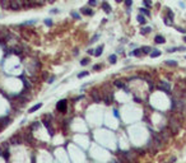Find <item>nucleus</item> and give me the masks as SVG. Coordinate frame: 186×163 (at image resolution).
<instances>
[{
  "instance_id": "obj_1",
  "label": "nucleus",
  "mask_w": 186,
  "mask_h": 163,
  "mask_svg": "<svg viewBox=\"0 0 186 163\" xmlns=\"http://www.w3.org/2000/svg\"><path fill=\"white\" fill-rule=\"evenodd\" d=\"M56 108H57V111H60V112H65L66 111V101L65 99H61V101L57 102Z\"/></svg>"
},
{
  "instance_id": "obj_2",
  "label": "nucleus",
  "mask_w": 186,
  "mask_h": 163,
  "mask_svg": "<svg viewBox=\"0 0 186 163\" xmlns=\"http://www.w3.org/2000/svg\"><path fill=\"white\" fill-rule=\"evenodd\" d=\"M9 8L14 9V10H18V9H20V4H19V1H10Z\"/></svg>"
},
{
  "instance_id": "obj_3",
  "label": "nucleus",
  "mask_w": 186,
  "mask_h": 163,
  "mask_svg": "<svg viewBox=\"0 0 186 163\" xmlns=\"http://www.w3.org/2000/svg\"><path fill=\"white\" fill-rule=\"evenodd\" d=\"M42 107V103H37V105H34L32 108H29V112L32 114V112H34V111H37V110H40V108Z\"/></svg>"
},
{
  "instance_id": "obj_4",
  "label": "nucleus",
  "mask_w": 186,
  "mask_h": 163,
  "mask_svg": "<svg viewBox=\"0 0 186 163\" xmlns=\"http://www.w3.org/2000/svg\"><path fill=\"white\" fill-rule=\"evenodd\" d=\"M154 41H156L157 43H165V37L163 36H156V38H154Z\"/></svg>"
},
{
  "instance_id": "obj_5",
  "label": "nucleus",
  "mask_w": 186,
  "mask_h": 163,
  "mask_svg": "<svg viewBox=\"0 0 186 163\" xmlns=\"http://www.w3.org/2000/svg\"><path fill=\"white\" fill-rule=\"evenodd\" d=\"M19 142H20L19 135H15V136H13V138L10 139V143H12V144H18Z\"/></svg>"
},
{
  "instance_id": "obj_6",
  "label": "nucleus",
  "mask_w": 186,
  "mask_h": 163,
  "mask_svg": "<svg viewBox=\"0 0 186 163\" xmlns=\"http://www.w3.org/2000/svg\"><path fill=\"white\" fill-rule=\"evenodd\" d=\"M102 51H103V46L102 45H101L100 47H97L96 48V52H94V56H100L101 54H102Z\"/></svg>"
},
{
  "instance_id": "obj_7",
  "label": "nucleus",
  "mask_w": 186,
  "mask_h": 163,
  "mask_svg": "<svg viewBox=\"0 0 186 163\" xmlns=\"http://www.w3.org/2000/svg\"><path fill=\"white\" fill-rule=\"evenodd\" d=\"M82 13H83V14H86V15H92L93 14V12L91 10V9H88V8H83Z\"/></svg>"
},
{
  "instance_id": "obj_8",
  "label": "nucleus",
  "mask_w": 186,
  "mask_h": 163,
  "mask_svg": "<svg viewBox=\"0 0 186 163\" xmlns=\"http://www.w3.org/2000/svg\"><path fill=\"white\" fill-rule=\"evenodd\" d=\"M102 8L105 9L106 13H110V12H111V7H110L107 3H102Z\"/></svg>"
},
{
  "instance_id": "obj_9",
  "label": "nucleus",
  "mask_w": 186,
  "mask_h": 163,
  "mask_svg": "<svg viewBox=\"0 0 186 163\" xmlns=\"http://www.w3.org/2000/svg\"><path fill=\"white\" fill-rule=\"evenodd\" d=\"M159 55H161V51H159V50H154L153 52H150V56L152 57H158Z\"/></svg>"
},
{
  "instance_id": "obj_10",
  "label": "nucleus",
  "mask_w": 186,
  "mask_h": 163,
  "mask_svg": "<svg viewBox=\"0 0 186 163\" xmlns=\"http://www.w3.org/2000/svg\"><path fill=\"white\" fill-rule=\"evenodd\" d=\"M138 22H139V23H141V24H145V23H147V20H145V18H144L143 15H138Z\"/></svg>"
},
{
  "instance_id": "obj_11",
  "label": "nucleus",
  "mask_w": 186,
  "mask_h": 163,
  "mask_svg": "<svg viewBox=\"0 0 186 163\" xmlns=\"http://www.w3.org/2000/svg\"><path fill=\"white\" fill-rule=\"evenodd\" d=\"M108 60H110V62H111V64H115V62H116V55H110Z\"/></svg>"
},
{
  "instance_id": "obj_12",
  "label": "nucleus",
  "mask_w": 186,
  "mask_h": 163,
  "mask_svg": "<svg viewBox=\"0 0 186 163\" xmlns=\"http://www.w3.org/2000/svg\"><path fill=\"white\" fill-rule=\"evenodd\" d=\"M115 85H116V87H119V88H122V87H124V83H122L121 80H116V82H115Z\"/></svg>"
},
{
  "instance_id": "obj_13",
  "label": "nucleus",
  "mask_w": 186,
  "mask_h": 163,
  "mask_svg": "<svg viewBox=\"0 0 186 163\" xmlns=\"http://www.w3.org/2000/svg\"><path fill=\"white\" fill-rule=\"evenodd\" d=\"M88 74H89L88 71H83V73H79V74H78V78H79V79H80V78H84V76H87Z\"/></svg>"
},
{
  "instance_id": "obj_14",
  "label": "nucleus",
  "mask_w": 186,
  "mask_h": 163,
  "mask_svg": "<svg viewBox=\"0 0 186 163\" xmlns=\"http://www.w3.org/2000/svg\"><path fill=\"white\" fill-rule=\"evenodd\" d=\"M166 64H167V65L176 66V65H177V62H176V61H173V60H167V61H166Z\"/></svg>"
},
{
  "instance_id": "obj_15",
  "label": "nucleus",
  "mask_w": 186,
  "mask_h": 163,
  "mask_svg": "<svg viewBox=\"0 0 186 163\" xmlns=\"http://www.w3.org/2000/svg\"><path fill=\"white\" fill-rule=\"evenodd\" d=\"M140 12H141V13H143V14H145V15H148V17L150 15V13L148 12V9H145V8H141V9H140Z\"/></svg>"
},
{
  "instance_id": "obj_16",
  "label": "nucleus",
  "mask_w": 186,
  "mask_h": 163,
  "mask_svg": "<svg viewBox=\"0 0 186 163\" xmlns=\"http://www.w3.org/2000/svg\"><path fill=\"white\" fill-rule=\"evenodd\" d=\"M141 51H143L144 54H149V51H150V47H148V46H144V47H141Z\"/></svg>"
},
{
  "instance_id": "obj_17",
  "label": "nucleus",
  "mask_w": 186,
  "mask_h": 163,
  "mask_svg": "<svg viewBox=\"0 0 186 163\" xmlns=\"http://www.w3.org/2000/svg\"><path fill=\"white\" fill-rule=\"evenodd\" d=\"M161 88H165L166 90H168L170 89V84L168 83H161Z\"/></svg>"
},
{
  "instance_id": "obj_18",
  "label": "nucleus",
  "mask_w": 186,
  "mask_h": 163,
  "mask_svg": "<svg viewBox=\"0 0 186 163\" xmlns=\"http://www.w3.org/2000/svg\"><path fill=\"white\" fill-rule=\"evenodd\" d=\"M88 62H89V60H88V59H83V60L80 61V65L86 66V65H88Z\"/></svg>"
},
{
  "instance_id": "obj_19",
  "label": "nucleus",
  "mask_w": 186,
  "mask_h": 163,
  "mask_svg": "<svg viewBox=\"0 0 186 163\" xmlns=\"http://www.w3.org/2000/svg\"><path fill=\"white\" fill-rule=\"evenodd\" d=\"M148 32H150V28H149V27H147V28H143V29H141V33H143V34L148 33Z\"/></svg>"
},
{
  "instance_id": "obj_20",
  "label": "nucleus",
  "mask_w": 186,
  "mask_h": 163,
  "mask_svg": "<svg viewBox=\"0 0 186 163\" xmlns=\"http://www.w3.org/2000/svg\"><path fill=\"white\" fill-rule=\"evenodd\" d=\"M45 24L46 26H52V20L51 19H45Z\"/></svg>"
},
{
  "instance_id": "obj_21",
  "label": "nucleus",
  "mask_w": 186,
  "mask_h": 163,
  "mask_svg": "<svg viewBox=\"0 0 186 163\" xmlns=\"http://www.w3.org/2000/svg\"><path fill=\"white\" fill-rule=\"evenodd\" d=\"M88 4H89V5H91V7H94V5H96V4H97V3L94 1V0H89V1H88Z\"/></svg>"
},
{
  "instance_id": "obj_22",
  "label": "nucleus",
  "mask_w": 186,
  "mask_h": 163,
  "mask_svg": "<svg viewBox=\"0 0 186 163\" xmlns=\"http://www.w3.org/2000/svg\"><path fill=\"white\" fill-rule=\"evenodd\" d=\"M144 5H145V7H152V3H150V1H147V0H144Z\"/></svg>"
},
{
  "instance_id": "obj_23",
  "label": "nucleus",
  "mask_w": 186,
  "mask_h": 163,
  "mask_svg": "<svg viewBox=\"0 0 186 163\" xmlns=\"http://www.w3.org/2000/svg\"><path fill=\"white\" fill-rule=\"evenodd\" d=\"M125 4H126V7H130L133 4V1H131V0H127V1H125Z\"/></svg>"
},
{
  "instance_id": "obj_24",
  "label": "nucleus",
  "mask_w": 186,
  "mask_h": 163,
  "mask_svg": "<svg viewBox=\"0 0 186 163\" xmlns=\"http://www.w3.org/2000/svg\"><path fill=\"white\" fill-rule=\"evenodd\" d=\"M93 51H94V50H92V48H91V50H88L87 52L89 54V55H94V52H93Z\"/></svg>"
},
{
  "instance_id": "obj_25",
  "label": "nucleus",
  "mask_w": 186,
  "mask_h": 163,
  "mask_svg": "<svg viewBox=\"0 0 186 163\" xmlns=\"http://www.w3.org/2000/svg\"><path fill=\"white\" fill-rule=\"evenodd\" d=\"M97 38H98V36H97V34H96V36H94V37H93V38H92V41H91V42H96V40H97Z\"/></svg>"
},
{
  "instance_id": "obj_26",
  "label": "nucleus",
  "mask_w": 186,
  "mask_h": 163,
  "mask_svg": "<svg viewBox=\"0 0 186 163\" xmlns=\"http://www.w3.org/2000/svg\"><path fill=\"white\" fill-rule=\"evenodd\" d=\"M100 68H101L100 65H94V66H93V69H94V70H98V69H100Z\"/></svg>"
},
{
  "instance_id": "obj_27",
  "label": "nucleus",
  "mask_w": 186,
  "mask_h": 163,
  "mask_svg": "<svg viewBox=\"0 0 186 163\" xmlns=\"http://www.w3.org/2000/svg\"><path fill=\"white\" fill-rule=\"evenodd\" d=\"M72 15H73V17H74V18H79V15H78V14H77V13H73V14H72Z\"/></svg>"
},
{
  "instance_id": "obj_28",
  "label": "nucleus",
  "mask_w": 186,
  "mask_h": 163,
  "mask_svg": "<svg viewBox=\"0 0 186 163\" xmlns=\"http://www.w3.org/2000/svg\"><path fill=\"white\" fill-rule=\"evenodd\" d=\"M184 41H185V42H186V36H185V38H184Z\"/></svg>"
}]
</instances>
